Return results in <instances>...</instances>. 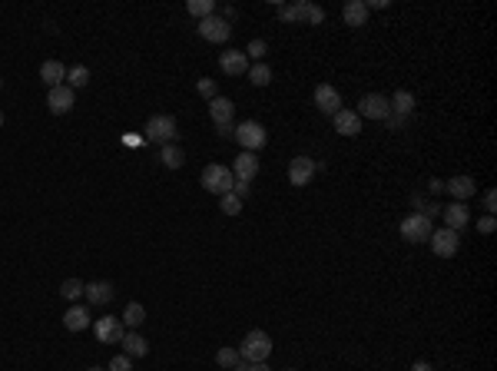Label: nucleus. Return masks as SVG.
I'll return each instance as SVG.
<instances>
[{
    "label": "nucleus",
    "mask_w": 497,
    "mask_h": 371,
    "mask_svg": "<svg viewBox=\"0 0 497 371\" xmlns=\"http://www.w3.org/2000/svg\"><path fill=\"white\" fill-rule=\"evenodd\" d=\"M159 163H163L166 169H180V166L186 163V153H182L176 143H169V146H159Z\"/></svg>",
    "instance_id": "26"
},
{
    "label": "nucleus",
    "mask_w": 497,
    "mask_h": 371,
    "mask_svg": "<svg viewBox=\"0 0 497 371\" xmlns=\"http://www.w3.org/2000/svg\"><path fill=\"white\" fill-rule=\"evenodd\" d=\"M322 20H325V10H322V7H315V3H312V7H308V17H305V24H322Z\"/></svg>",
    "instance_id": "39"
},
{
    "label": "nucleus",
    "mask_w": 497,
    "mask_h": 371,
    "mask_svg": "<svg viewBox=\"0 0 497 371\" xmlns=\"http://www.w3.org/2000/svg\"><path fill=\"white\" fill-rule=\"evenodd\" d=\"M90 322H93L90 309H83V305H73V309H67V315H63V325H67V331H83Z\"/></svg>",
    "instance_id": "23"
},
{
    "label": "nucleus",
    "mask_w": 497,
    "mask_h": 371,
    "mask_svg": "<svg viewBox=\"0 0 497 371\" xmlns=\"http://www.w3.org/2000/svg\"><path fill=\"white\" fill-rule=\"evenodd\" d=\"M232 176H236V182H252V179L259 176L256 153H245V149H242L239 156H236V163H232Z\"/></svg>",
    "instance_id": "13"
},
{
    "label": "nucleus",
    "mask_w": 497,
    "mask_h": 371,
    "mask_svg": "<svg viewBox=\"0 0 497 371\" xmlns=\"http://www.w3.org/2000/svg\"><path fill=\"white\" fill-rule=\"evenodd\" d=\"M236 371H272V368H269V361H239Z\"/></svg>",
    "instance_id": "38"
},
{
    "label": "nucleus",
    "mask_w": 497,
    "mask_h": 371,
    "mask_svg": "<svg viewBox=\"0 0 497 371\" xmlns=\"http://www.w3.org/2000/svg\"><path fill=\"white\" fill-rule=\"evenodd\" d=\"M398 229H401V239H405V242H424V239H431V232H435V229H431V219L421 216V212L405 216Z\"/></svg>",
    "instance_id": "5"
},
{
    "label": "nucleus",
    "mask_w": 497,
    "mask_h": 371,
    "mask_svg": "<svg viewBox=\"0 0 497 371\" xmlns=\"http://www.w3.org/2000/svg\"><path fill=\"white\" fill-rule=\"evenodd\" d=\"M90 83V70L87 67H73V70H67V87L70 89H83Z\"/></svg>",
    "instance_id": "29"
},
{
    "label": "nucleus",
    "mask_w": 497,
    "mask_h": 371,
    "mask_svg": "<svg viewBox=\"0 0 497 371\" xmlns=\"http://www.w3.org/2000/svg\"><path fill=\"white\" fill-rule=\"evenodd\" d=\"M216 130H219V136H223V139H232V136H236V126H232V123H226V126H216Z\"/></svg>",
    "instance_id": "41"
},
{
    "label": "nucleus",
    "mask_w": 497,
    "mask_h": 371,
    "mask_svg": "<svg viewBox=\"0 0 497 371\" xmlns=\"http://www.w3.org/2000/svg\"><path fill=\"white\" fill-rule=\"evenodd\" d=\"M0 126H3V110H0Z\"/></svg>",
    "instance_id": "47"
},
{
    "label": "nucleus",
    "mask_w": 497,
    "mask_h": 371,
    "mask_svg": "<svg viewBox=\"0 0 497 371\" xmlns=\"http://www.w3.org/2000/svg\"><path fill=\"white\" fill-rule=\"evenodd\" d=\"M315 173H318V166H315V159H308V156H295L292 163H288V182L292 186H308L312 179H315Z\"/></svg>",
    "instance_id": "9"
},
{
    "label": "nucleus",
    "mask_w": 497,
    "mask_h": 371,
    "mask_svg": "<svg viewBox=\"0 0 497 371\" xmlns=\"http://www.w3.org/2000/svg\"><path fill=\"white\" fill-rule=\"evenodd\" d=\"M421 216H428V219H431V216H441V206H437V202H428Z\"/></svg>",
    "instance_id": "43"
},
{
    "label": "nucleus",
    "mask_w": 497,
    "mask_h": 371,
    "mask_svg": "<svg viewBox=\"0 0 497 371\" xmlns=\"http://www.w3.org/2000/svg\"><path fill=\"white\" fill-rule=\"evenodd\" d=\"M441 216H444L448 229H454V232H461V229L471 223V209H467L464 202H451L448 209H441Z\"/></svg>",
    "instance_id": "18"
},
{
    "label": "nucleus",
    "mask_w": 497,
    "mask_h": 371,
    "mask_svg": "<svg viewBox=\"0 0 497 371\" xmlns=\"http://www.w3.org/2000/svg\"><path fill=\"white\" fill-rule=\"evenodd\" d=\"M494 209H497V193L494 189H487V193H484V212L494 216Z\"/></svg>",
    "instance_id": "40"
},
{
    "label": "nucleus",
    "mask_w": 497,
    "mask_h": 371,
    "mask_svg": "<svg viewBox=\"0 0 497 371\" xmlns=\"http://www.w3.org/2000/svg\"><path fill=\"white\" fill-rule=\"evenodd\" d=\"M286 371H295V368H286Z\"/></svg>",
    "instance_id": "49"
},
{
    "label": "nucleus",
    "mask_w": 497,
    "mask_h": 371,
    "mask_svg": "<svg viewBox=\"0 0 497 371\" xmlns=\"http://www.w3.org/2000/svg\"><path fill=\"white\" fill-rule=\"evenodd\" d=\"M388 103H392V117H405V119H408L411 113H415V93H408V89H398V93H394Z\"/></svg>",
    "instance_id": "24"
},
{
    "label": "nucleus",
    "mask_w": 497,
    "mask_h": 371,
    "mask_svg": "<svg viewBox=\"0 0 497 371\" xmlns=\"http://www.w3.org/2000/svg\"><path fill=\"white\" fill-rule=\"evenodd\" d=\"M219 209L226 212V216H239L242 212V199L236 193H226V196H219Z\"/></svg>",
    "instance_id": "32"
},
{
    "label": "nucleus",
    "mask_w": 497,
    "mask_h": 371,
    "mask_svg": "<svg viewBox=\"0 0 497 371\" xmlns=\"http://www.w3.org/2000/svg\"><path fill=\"white\" fill-rule=\"evenodd\" d=\"M239 355L242 361H269L272 355V338L262 331V328H256V331H249L245 338H242L239 345Z\"/></svg>",
    "instance_id": "3"
},
{
    "label": "nucleus",
    "mask_w": 497,
    "mask_h": 371,
    "mask_svg": "<svg viewBox=\"0 0 497 371\" xmlns=\"http://www.w3.org/2000/svg\"><path fill=\"white\" fill-rule=\"evenodd\" d=\"M196 89H199V96H206V100H216V80H209V76H202L196 83Z\"/></svg>",
    "instance_id": "35"
},
{
    "label": "nucleus",
    "mask_w": 497,
    "mask_h": 371,
    "mask_svg": "<svg viewBox=\"0 0 497 371\" xmlns=\"http://www.w3.org/2000/svg\"><path fill=\"white\" fill-rule=\"evenodd\" d=\"M186 10H189L193 17H199V20H206V17L216 14V0H189Z\"/></svg>",
    "instance_id": "28"
},
{
    "label": "nucleus",
    "mask_w": 497,
    "mask_h": 371,
    "mask_svg": "<svg viewBox=\"0 0 497 371\" xmlns=\"http://www.w3.org/2000/svg\"><path fill=\"white\" fill-rule=\"evenodd\" d=\"M106 371H133V358H126V355H116L110 365H106Z\"/></svg>",
    "instance_id": "36"
},
{
    "label": "nucleus",
    "mask_w": 497,
    "mask_h": 371,
    "mask_svg": "<svg viewBox=\"0 0 497 371\" xmlns=\"http://www.w3.org/2000/svg\"><path fill=\"white\" fill-rule=\"evenodd\" d=\"M90 371H106V368H90Z\"/></svg>",
    "instance_id": "48"
},
{
    "label": "nucleus",
    "mask_w": 497,
    "mask_h": 371,
    "mask_svg": "<svg viewBox=\"0 0 497 371\" xmlns=\"http://www.w3.org/2000/svg\"><path fill=\"white\" fill-rule=\"evenodd\" d=\"M358 117L365 119H385L392 117V103H388V96H381V93H368L362 96V103H358Z\"/></svg>",
    "instance_id": "8"
},
{
    "label": "nucleus",
    "mask_w": 497,
    "mask_h": 371,
    "mask_svg": "<svg viewBox=\"0 0 497 371\" xmlns=\"http://www.w3.org/2000/svg\"><path fill=\"white\" fill-rule=\"evenodd\" d=\"M120 345H123V355L126 358H146L150 355V342H146L139 331H123Z\"/></svg>",
    "instance_id": "17"
},
{
    "label": "nucleus",
    "mask_w": 497,
    "mask_h": 371,
    "mask_svg": "<svg viewBox=\"0 0 497 371\" xmlns=\"http://www.w3.org/2000/svg\"><path fill=\"white\" fill-rule=\"evenodd\" d=\"M146 143H156V146H169L176 136H180V126H176V119L169 117V113H159V117H150L146 123Z\"/></svg>",
    "instance_id": "2"
},
{
    "label": "nucleus",
    "mask_w": 497,
    "mask_h": 371,
    "mask_svg": "<svg viewBox=\"0 0 497 371\" xmlns=\"http://www.w3.org/2000/svg\"><path fill=\"white\" fill-rule=\"evenodd\" d=\"M249 80L256 83V87H269L272 83V70L265 63H256V67H249Z\"/></svg>",
    "instance_id": "31"
},
{
    "label": "nucleus",
    "mask_w": 497,
    "mask_h": 371,
    "mask_svg": "<svg viewBox=\"0 0 497 371\" xmlns=\"http://www.w3.org/2000/svg\"><path fill=\"white\" fill-rule=\"evenodd\" d=\"M0 83H3V80H0Z\"/></svg>",
    "instance_id": "50"
},
{
    "label": "nucleus",
    "mask_w": 497,
    "mask_h": 371,
    "mask_svg": "<svg viewBox=\"0 0 497 371\" xmlns=\"http://www.w3.org/2000/svg\"><path fill=\"white\" fill-rule=\"evenodd\" d=\"M83 295H87V302H90V305H110L116 292H113V285H110V282H90L87 288H83Z\"/></svg>",
    "instance_id": "22"
},
{
    "label": "nucleus",
    "mask_w": 497,
    "mask_h": 371,
    "mask_svg": "<svg viewBox=\"0 0 497 371\" xmlns=\"http://www.w3.org/2000/svg\"><path fill=\"white\" fill-rule=\"evenodd\" d=\"M315 106H318V113L335 117V113L342 110V96H338V89L331 87V83H318L315 87Z\"/></svg>",
    "instance_id": "12"
},
{
    "label": "nucleus",
    "mask_w": 497,
    "mask_h": 371,
    "mask_svg": "<svg viewBox=\"0 0 497 371\" xmlns=\"http://www.w3.org/2000/svg\"><path fill=\"white\" fill-rule=\"evenodd\" d=\"M342 20H345V27H365V24H368L365 0H348L345 7H342Z\"/></svg>",
    "instance_id": "20"
},
{
    "label": "nucleus",
    "mask_w": 497,
    "mask_h": 371,
    "mask_svg": "<svg viewBox=\"0 0 497 371\" xmlns=\"http://www.w3.org/2000/svg\"><path fill=\"white\" fill-rule=\"evenodd\" d=\"M308 0H299V3H292V7H279V17L282 20H305L308 17Z\"/></svg>",
    "instance_id": "27"
},
{
    "label": "nucleus",
    "mask_w": 497,
    "mask_h": 371,
    "mask_svg": "<svg viewBox=\"0 0 497 371\" xmlns=\"http://www.w3.org/2000/svg\"><path fill=\"white\" fill-rule=\"evenodd\" d=\"M428 189H431V193H441V189H444V182H441V179H431V182H428Z\"/></svg>",
    "instance_id": "45"
},
{
    "label": "nucleus",
    "mask_w": 497,
    "mask_h": 371,
    "mask_svg": "<svg viewBox=\"0 0 497 371\" xmlns=\"http://www.w3.org/2000/svg\"><path fill=\"white\" fill-rule=\"evenodd\" d=\"M365 7H368V14H372V10H385L388 3H385V0H375V3H365Z\"/></svg>",
    "instance_id": "44"
},
{
    "label": "nucleus",
    "mask_w": 497,
    "mask_h": 371,
    "mask_svg": "<svg viewBox=\"0 0 497 371\" xmlns=\"http://www.w3.org/2000/svg\"><path fill=\"white\" fill-rule=\"evenodd\" d=\"M93 331H96V338H100L103 345H116L123 338V331H126V328H123L120 318L103 315V318H96V322H93Z\"/></svg>",
    "instance_id": "11"
},
{
    "label": "nucleus",
    "mask_w": 497,
    "mask_h": 371,
    "mask_svg": "<svg viewBox=\"0 0 497 371\" xmlns=\"http://www.w3.org/2000/svg\"><path fill=\"white\" fill-rule=\"evenodd\" d=\"M219 70L226 76H245L249 74V57L242 50H226V53H219Z\"/></svg>",
    "instance_id": "14"
},
{
    "label": "nucleus",
    "mask_w": 497,
    "mask_h": 371,
    "mask_svg": "<svg viewBox=\"0 0 497 371\" xmlns=\"http://www.w3.org/2000/svg\"><path fill=\"white\" fill-rule=\"evenodd\" d=\"M202 189L212 196H226L232 193V186H236V176H232V169L229 166H219V163H209L202 169Z\"/></svg>",
    "instance_id": "1"
},
{
    "label": "nucleus",
    "mask_w": 497,
    "mask_h": 371,
    "mask_svg": "<svg viewBox=\"0 0 497 371\" xmlns=\"http://www.w3.org/2000/svg\"><path fill=\"white\" fill-rule=\"evenodd\" d=\"M385 123H388L392 130H401V126H405L408 119H405V117H388V119H385Z\"/></svg>",
    "instance_id": "42"
},
{
    "label": "nucleus",
    "mask_w": 497,
    "mask_h": 371,
    "mask_svg": "<svg viewBox=\"0 0 497 371\" xmlns=\"http://www.w3.org/2000/svg\"><path fill=\"white\" fill-rule=\"evenodd\" d=\"M444 189L451 193L454 202H464V199H471V196L478 193V182L471 176H451L448 182H444Z\"/></svg>",
    "instance_id": "15"
},
{
    "label": "nucleus",
    "mask_w": 497,
    "mask_h": 371,
    "mask_svg": "<svg viewBox=\"0 0 497 371\" xmlns=\"http://www.w3.org/2000/svg\"><path fill=\"white\" fill-rule=\"evenodd\" d=\"M73 100H76V89H70L67 83H60V87H53L50 93H46V106H50L53 117L70 113V110H73Z\"/></svg>",
    "instance_id": "10"
},
{
    "label": "nucleus",
    "mask_w": 497,
    "mask_h": 371,
    "mask_svg": "<svg viewBox=\"0 0 497 371\" xmlns=\"http://www.w3.org/2000/svg\"><path fill=\"white\" fill-rule=\"evenodd\" d=\"M216 361L223 365V368H239V361H242V355H239V348H219V355H216Z\"/></svg>",
    "instance_id": "30"
},
{
    "label": "nucleus",
    "mask_w": 497,
    "mask_h": 371,
    "mask_svg": "<svg viewBox=\"0 0 497 371\" xmlns=\"http://www.w3.org/2000/svg\"><path fill=\"white\" fill-rule=\"evenodd\" d=\"M431 252L437 255V259H451V255H457V249H461V236L454 232V229H441V232H431Z\"/></svg>",
    "instance_id": "7"
},
{
    "label": "nucleus",
    "mask_w": 497,
    "mask_h": 371,
    "mask_svg": "<svg viewBox=\"0 0 497 371\" xmlns=\"http://www.w3.org/2000/svg\"><path fill=\"white\" fill-rule=\"evenodd\" d=\"M242 53H245V57L249 60H259V63H262V57H265V53H269V46H265V40H252V44L245 46V50H242Z\"/></svg>",
    "instance_id": "34"
},
{
    "label": "nucleus",
    "mask_w": 497,
    "mask_h": 371,
    "mask_svg": "<svg viewBox=\"0 0 497 371\" xmlns=\"http://www.w3.org/2000/svg\"><path fill=\"white\" fill-rule=\"evenodd\" d=\"M209 117L216 126H226V123H232V117H236V103L226 100V96H216V100H209Z\"/></svg>",
    "instance_id": "19"
},
{
    "label": "nucleus",
    "mask_w": 497,
    "mask_h": 371,
    "mask_svg": "<svg viewBox=\"0 0 497 371\" xmlns=\"http://www.w3.org/2000/svg\"><path fill=\"white\" fill-rule=\"evenodd\" d=\"M494 229H497V219H494V216H481V219H478V232H481V236H491Z\"/></svg>",
    "instance_id": "37"
},
{
    "label": "nucleus",
    "mask_w": 497,
    "mask_h": 371,
    "mask_svg": "<svg viewBox=\"0 0 497 371\" xmlns=\"http://www.w3.org/2000/svg\"><path fill=\"white\" fill-rule=\"evenodd\" d=\"M123 328H130V331H136V328L143 325V322H146V309H143V305H139V302H130V305H126V312H123Z\"/></svg>",
    "instance_id": "25"
},
{
    "label": "nucleus",
    "mask_w": 497,
    "mask_h": 371,
    "mask_svg": "<svg viewBox=\"0 0 497 371\" xmlns=\"http://www.w3.org/2000/svg\"><path fill=\"white\" fill-rule=\"evenodd\" d=\"M229 33H232V24H229L226 17H206V20H199V37L202 40H209V44H226Z\"/></svg>",
    "instance_id": "6"
},
{
    "label": "nucleus",
    "mask_w": 497,
    "mask_h": 371,
    "mask_svg": "<svg viewBox=\"0 0 497 371\" xmlns=\"http://www.w3.org/2000/svg\"><path fill=\"white\" fill-rule=\"evenodd\" d=\"M411 371H435V368H431L428 361H415V365H411Z\"/></svg>",
    "instance_id": "46"
},
{
    "label": "nucleus",
    "mask_w": 497,
    "mask_h": 371,
    "mask_svg": "<svg viewBox=\"0 0 497 371\" xmlns=\"http://www.w3.org/2000/svg\"><path fill=\"white\" fill-rule=\"evenodd\" d=\"M331 119H335V133H342V136H358L362 133V117H358L355 110H338Z\"/></svg>",
    "instance_id": "16"
},
{
    "label": "nucleus",
    "mask_w": 497,
    "mask_h": 371,
    "mask_svg": "<svg viewBox=\"0 0 497 371\" xmlns=\"http://www.w3.org/2000/svg\"><path fill=\"white\" fill-rule=\"evenodd\" d=\"M232 139H239V146L245 149V153H256V149L265 146L269 133H265V126H262V123H256V119H245V123H239V126H236V136H232Z\"/></svg>",
    "instance_id": "4"
},
{
    "label": "nucleus",
    "mask_w": 497,
    "mask_h": 371,
    "mask_svg": "<svg viewBox=\"0 0 497 371\" xmlns=\"http://www.w3.org/2000/svg\"><path fill=\"white\" fill-rule=\"evenodd\" d=\"M40 80H44L50 89L60 87L63 80H67V67H63L60 60H44V63H40Z\"/></svg>",
    "instance_id": "21"
},
{
    "label": "nucleus",
    "mask_w": 497,
    "mask_h": 371,
    "mask_svg": "<svg viewBox=\"0 0 497 371\" xmlns=\"http://www.w3.org/2000/svg\"><path fill=\"white\" fill-rule=\"evenodd\" d=\"M83 288H87V285L80 282V279H67V282L60 285V295H63V298H70V302H76V298L83 295Z\"/></svg>",
    "instance_id": "33"
}]
</instances>
